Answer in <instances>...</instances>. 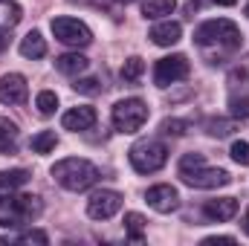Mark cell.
I'll use <instances>...</instances> for the list:
<instances>
[{"mask_svg":"<svg viewBox=\"0 0 249 246\" xmlns=\"http://www.w3.org/2000/svg\"><path fill=\"white\" fill-rule=\"evenodd\" d=\"M214 244H235V238L232 235H212V238L203 241V246H214Z\"/></svg>","mask_w":249,"mask_h":246,"instance_id":"32","label":"cell"},{"mask_svg":"<svg viewBox=\"0 0 249 246\" xmlns=\"http://www.w3.org/2000/svg\"><path fill=\"white\" fill-rule=\"evenodd\" d=\"M145 200H148V206H151L154 211H160V214H171V211H177V206H180L177 188L168 185V183L151 185V188L145 191Z\"/></svg>","mask_w":249,"mask_h":246,"instance_id":"10","label":"cell"},{"mask_svg":"<svg viewBox=\"0 0 249 246\" xmlns=\"http://www.w3.org/2000/svg\"><path fill=\"white\" fill-rule=\"evenodd\" d=\"M241 29L229 20V18H214L197 26L194 32V44L203 53V58L209 64H223L229 55H235L241 50Z\"/></svg>","mask_w":249,"mask_h":246,"instance_id":"1","label":"cell"},{"mask_svg":"<svg viewBox=\"0 0 249 246\" xmlns=\"http://www.w3.org/2000/svg\"><path fill=\"white\" fill-rule=\"evenodd\" d=\"M53 35H55V41H61L67 47H87V44H93V32H90V26L84 23V20H78V18H53Z\"/></svg>","mask_w":249,"mask_h":246,"instance_id":"7","label":"cell"},{"mask_svg":"<svg viewBox=\"0 0 249 246\" xmlns=\"http://www.w3.org/2000/svg\"><path fill=\"white\" fill-rule=\"evenodd\" d=\"M124 232H127V241L139 244L142 241V232H145V217L136 214V211H127L124 214Z\"/></svg>","mask_w":249,"mask_h":246,"instance_id":"22","label":"cell"},{"mask_svg":"<svg viewBox=\"0 0 249 246\" xmlns=\"http://www.w3.org/2000/svg\"><path fill=\"white\" fill-rule=\"evenodd\" d=\"M29 96V84L20 72H9L0 78V105H23Z\"/></svg>","mask_w":249,"mask_h":246,"instance_id":"11","label":"cell"},{"mask_svg":"<svg viewBox=\"0 0 249 246\" xmlns=\"http://www.w3.org/2000/svg\"><path fill=\"white\" fill-rule=\"evenodd\" d=\"M72 87H75L78 93H87V96H96V93H102V84H99V78H78Z\"/></svg>","mask_w":249,"mask_h":246,"instance_id":"29","label":"cell"},{"mask_svg":"<svg viewBox=\"0 0 249 246\" xmlns=\"http://www.w3.org/2000/svg\"><path fill=\"white\" fill-rule=\"evenodd\" d=\"M9 47V35H6V29H0V53Z\"/></svg>","mask_w":249,"mask_h":246,"instance_id":"33","label":"cell"},{"mask_svg":"<svg viewBox=\"0 0 249 246\" xmlns=\"http://www.w3.org/2000/svg\"><path fill=\"white\" fill-rule=\"evenodd\" d=\"M61 124L64 130H72V133H78V130H90L93 124H96V110L93 107H72V110H67L61 116Z\"/></svg>","mask_w":249,"mask_h":246,"instance_id":"12","label":"cell"},{"mask_svg":"<svg viewBox=\"0 0 249 246\" xmlns=\"http://www.w3.org/2000/svg\"><path fill=\"white\" fill-rule=\"evenodd\" d=\"M23 18V9L15 0H0V29H12L18 26Z\"/></svg>","mask_w":249,"mask_h":246,"instance_id":"20","label":"cell"},{"mask_svg":"<svg viewBox=\"0 0 249 246\" xmlns=\"http://www.w3.org/2000/svg\"><path fill=\"white\" fill-rule=\"evenodd\" d=\"M148 38H151L157 47H174V44L183 38V26H180L177 20H162V23H157V26L148 32Z\"/></svg>","mask_w":249,"mask_h":246,"instance_id":"13","label":"cell"},{"mask_svg":"<svg viewBox=\"0 0 249 246\" xmlns=\"http://www.w3.org/2000/svg\"><path fill=\"white\" fill-rule=\"evenodd\" d=\"M160 130L165 136H183L188 130V122H183V119H165V122L160 124Z\"/></svg>","mask_w":249,"mask_h":246,"instance_id":"28","label":"cell"},{"mask_svg":"<svg viewBox=\"0 0 249 246\" xmlns=\"http://www.w3.org/2000/svg\"><path fill=\"white\" fill-rule=\"evenodd\" d=\"M110 122L119 133H136L148 122V105L142 99H122L110 110Z\"/></svg>","mask_w":249,"mask_h":246,"instance_id":"6","label":"cell"},{"mask_svg":"<svg viewBox=\"0 0 249 246\" xmlns=\"http://www.w3.org/2000/svg\"><path fill=\"white\" fill-rule=\"evenodd\" d=\"M124 3H130V0H124Z\"/></svg>","mask_w":249,"mask_h":246,"instance_id":"37","label":"cell"},{"mask_svg":"<svg viewBox=\"0 0 249 246\" xmlns=\"http://www.w3.org/2000/svg\"><path fill=\"white\" fill-rule=\"evenodd\" d=\"M214 3H217V6H235L238 0H214Z\"/></svg>","mask_w":249,"mask_h":246,"instance_id":"34","label":"cell"},{"mask_svg":"<svg viewBox=\"0 0 249 246\" xmlns=\"http://www.w3.org/2000/svg\"><path fill=\"white\" fill-rule=\"evenodd\" d=\"M142 72H145V61H142L139 55H130V58L124 61V67H122V81L136 84V81L142 78Z\"/></svg>","mask_w":249,"mask_h":246,"instance_id":"23","label":"cell"},{"mask_svg":"<svg viewBox=\"0 0 249 246\" xmlns=\"http://www.w3.org/2000/svg\"><path fill=\"white\" fill-rule=\"evenodd\" d=\"M229 84H247V87H249V58H247V61H241L235 70H232Z\"/></svg>","mask_w":249,"mask_h":246,"instance_id":"30","label":"cell"},{"mask_svg":"<svg viewBox=\"0 0 249 246\" xmlns=\"http://www.w3.org/2000/svg\"><path fill=\"white\" fill-rule=\"evenodd\" d=\"M203 214L209 220H232L238 214V200L235 197H217V200H206Z\"/></svg>","mask_w":249,"mask_h":246,"instance_id":"14","label":"cell"},{"mask_svg":"<svg viewBox=\"0 0 249 246\" xmlns=\"http://www.w3.org/2000/svg\"><path fill=\"white\" fill-rule=\"evenodd\" d=\"M29 183V171L26 168H12V171H0V200L15 194L18 188Z\"/></svg>","mask_w":249,"mask_h":246,"instance_id":"15","label":"cell"},{"mask_svg":"<svg viewBox=\"0 0 249 246\" xmlns=\"http://www.w3.org/2000/svg\"><path fill=\"white\" fill-rule=\"evenodd\" d=\"M53 180L67 188V191H87L90 185L99 183V168L87 159H78V157H67L58 159L53 168H50Z\"/></svg>","mask_w":249,"mask_h":246,"instance_id":"3","label":"cell"},{"mask_svg":"<svg viewBox=\"0 0 249 246\" xmlns=\"http://www.w3.org/2000/svg\"><path fill=\"white\" fill-rule=\"evenodd\" d=\"M177 9V0H142V15L157 20V18H165Z\"/></svg>","mask_w":249,"mask_h":246,"instance_id":"19","label":"cell"},{"mask_svg":"<svg viewBox=\"0 0 249 246\" xmlns=\"http://www.w3.org/2000/svg\"><path fill=\"white\" fill-rule=\"evenodd\" d=\"M244 12H247V18H249V3H247V9H244Z\"/></svg>","mask_w":249,"mask_h":246,"instance_id":"36","label":"cell"},{"mask_svg":"<svg viewBox=\"0 0 249 246\" xmlns=\"http://www.w3.org/2000/svg\"><path fill=\"white\" fill-rule=\"evenodd\" d=\"M229 154H232V159H235L238 165H249V142H244V139H238V142H232V148H229Z\"/></svg>","mask_w":249,"mask_h":246,"instance_id":"27","label":"cell"},{"mask_svg":"<svg viewBox=\"0 0 249 246\" xmlns=\"http://www.w3.org/2000/svg\"><path fill=\"white\" fill-rule=\"evenodd\" d=\"M18 124L9 122L6 116H0V154H15L18 148Z\"/></svg>","mask_w":249,"mask_h":246,"instance_id":"18","label":"cell"},{"mask_svg":"<svg viewBox=\"0 0 249 246\" xmlns=\"http://www.w3.org/2000/svg\"><path fill=\"white\" fill-rule=\"evenodd\" d=\"M229 113H232V119H249V96L247 93H235L232 99H229Z\"/></svg>","mask_w":249,"mask_h":246,"instance_id":"25","label":"cell"},{"mask_svg":"<svg viewBox=\"0 0 249 246\" xmlns=\"http://www.w3.org/2000/svg\"><path fill=\"white\" fill-rule=\"evenodd\" d=\"M20 55H23V58H32V61H38V58L47 55V41H44V35H41L38 29H32L29 35H23V41H20Z\"/></svg>","mask_w":249,"mask_h":246,"instance_id":"16","label":"cell"},{"mask_svg":"<svg viewBox=\"0 0 249 246\" xmlns=\"http://www.w3.org/2000/svg\"><path fill=\"white\" fill-rule=\"evenodd\" d=\"M55 145H58L55 130H41V133H35V136L29 139V148H32L35 154H50V151H55Z\"/></svg>","mask_w":249,"mask_h":246,"instance_id":"21","label":"cell"},{"mask_svg":"<svg viewBox=\"0 0 249 246\" xmlns=\"http://www.w3.org/2000/svg\"><path fill=\"white\" fill-rule=\"evenodd\" d=\"M177 177L188 185V188H203V191H212V188H223V185L232 183L229 171L223 168H209L206 165V157L203 154H183L180 165H177Z\"/></svg>","mask_w":249,"mask_h":246,"instance_id":"2","label":"cell"},{"mask_svg":"<svg viewBox=\"0 0 249 246\" xmlns=\"http://www.w3.org/2000/svg\"><path fill=\"white\" fill-rule=\"evenodd\" d=\"M18 244H41L47 246L50 244V238H47V232H41V229H32V232H23L20 238H15Z\"/></svg>","mask_w":249,"mask_h":246,"instance_id":"31","label":"cell"},{"mask_svg":"<svg viewBox=\"0 0 249 246\" xmlns=\"http://www.w3.org/2000/svg\"><path fill=\"white\" fill-rule=\"evenodd\" d=\"M35 107H38V113H41V116H53V113H55V107H58V96H55L53 90H41V93H38V99H35Z\"/></svg>","mask_w":249,"mask_h":246,"instance_id":"24","label":"cell"},{"mask_svg":"<svg viewBox=\"0 0 249 246\" xmlns=\"http://www.w3.org/2000/svg\"><path fill=\"white\" fill-rule=\"evenodd\" d=\"M87 67H90V61L81 53H64V55L55 58V70L64 72V75H81Z\"/></svg>","mask_w":249,"mask_h":246,"instance_id":"17","label":"cell"},{"mask_svg":"<svg viewBox=\"0 0 249 246\" xmlns=\"http://www.w3.org/2000/svg\"><path fill=\"white\" fill-rule=\"evenodd\" d=\"M244 232L249 235V209H247V214H244Z\"/></svg>","mask_w":249,"mask_h":246,"instance_id":"35","label":"cell"},{"mask_svg":"<svg viewBox=\"0 0 249 246\" xmlns=\"http://www.w3.org/2000/svg\"><path fill=\"white\" fill-rule=\"evenodd\" d=\"M127 159H130L133 171H139V174H154V171H160V168L168 162V148H165L160 139H139V142L130 145Z\"/></svg>","mask_w":249,"mask_h":246,"instance_id":"5","label":"cell"},{"mask_svg":"<svg viewBox=\"0 0 249 246\" xmlns=\"http://www.w3.org/2000/svg\"><path fill=\"white\" fill-rule=\"evenodd\" d=\"M119 209H122V194L113 191V188L93 191L90 200H87V214L93 220H110L113 214H119Z\"/></svg>","mask_w":249,"mask_h":246,"instance_id":"8","label":"cell"},{"mask_svg":"<svg viewBox=\"0 0 249 246\" xmlns=\"http://www.w3.org/2000/svg\"><path fill=\"white\" fill-rule=\"evenodd\" d=\"M206 130H209L212 136H217V139H220V136H229V133L235 130V122H223V119H209V122H206Z\"/></svg>","mask_w":249,"mask_h":246,"instance_id":"26","label":"cell"},{"mask_svg":"<svg viewBox=\"0 0 249 246\" xmlns=\"http://www.w3.org/2000/svg\"><path fill=\"white\" fill-rule=\"evenodd\" d=\"M188 75V58L186 55H168V58H160L154 67V84L157 87H171L177 81H183Z\"/></svg>","mask_w":249,"mask_h":246,"instance_id":"9","label":"cell"},{"mask_svg":"<svg viewBox=\"0 0 249 246\" xmlns=\"http://www.w3.org/2000/svg\"><path fill=\"white\" fill-rule=\"evenodd\" d=\"M44 211V203L41 197L35 194H9L0 200V226H23L29 220H35L38 214Z\"/></svg>","mask_w":249,"mask_h":246,"instance_id":"4","label":"cell"}]
</instances>
